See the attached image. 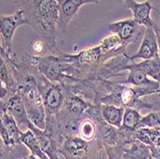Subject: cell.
I'll return each mask as SVG.
<instances>
[{
  "instance_id": "obj_24",
  "label": "cell",
  "mask_w": 160,
  "mask_h": 159,
  "mask_svg": "<svg viewBox=\"0 0 160 159\" xmlns=\"http://www.w3.org/2000/svg\"><path fill=\"white\" fill-rule=\"evenodd\" d=\"M45 47H47V45L42 39L36 40L34 43H32V45H31L32 51L34 52L35 56H38V55L42 54L43 51H44V49H45Z\"/></svg>"
},
{
  "instance_id": "obj_1",
  "label": "cell",
  "mask_w": 160,
  "mask_h": 159,
  "mask_svg": "<svg viewBox=\"0 0 160 159\" xmlns=\"http://www.w3.org/2000/svg\"><path fill=\"white\" fill-rule=\"evenodd\" d=\"M23 12L27 24L30 25L46 43L51 54L59 51L57 46V27L59 25L58 0H13Z\"/></svg>"
},
{
  "instance_id": "obj_25",
  "label": "cell",
  "mask_w": 160,
  "mask_h": 159,
  "mask_svg": "<svg viewBox=\"0 0 160 159\" xmlns=\"http://www.w3.org/2000/svg\"><path fill=\"white\" fill-rule=\"evenodd\" d=\"M152 159H160V148L152 151Z\"/></svg>"
},
{
  "instance_id": "obj_18",
  "label": "cell",
  "mask_w": 160,
  "mask_h": 159,
  "mask_svg": "<svg viewBox=\"0 0 160 159\" xmlns=\"http://www.w3.org/2000/svg\"><path fill=\"white\" fill-rule=\"evenodd\" d=\"M21 143L29 149L32 155L37 156L38 159H50L47 154L43 152L40 147V144L31 129H28L26 132H23L20 138Z\"/></svg>"
},
{
  "instance_id": "obj_27",
  "label": "cell",
  "mask_w": 160,
  "mask_h": 159,
  "mask_svg": "<svg viewBox=\"0 0 160 159\" xmlns=\"http://www.w3.org/2000/svg\"><path fill=\"white\" fill-rule=\"evenodd\" d=\"M27 159H38V158L37 156H35V155H32V154H31V155L29 156V157H28Z\"/></svg>"
},
{
  "instance_id": "obj_4",
  "label": "cell",
  "mask_w": 160,
  "mask_h": 159,
  "mask_svg": "<svg viewBox=\"0 0 160 159\" xmlns=\"http://www.w3.org/2000/svg\"><path fill=\"white\" fill-rule=\"evenodd\" d=\"M1 111L10 113L16 119L18 126H24L27 127L31 121L28 118L27 110L21 94L18 90H9L5 86L1 85V95H0Z\"/></svg>"
},
{
  "instance_id": "obj_7",
  "label": "cell",
  "mask_w": 160,
  "mask_h": 159,
  "mask_svg": "<svg viewBox=\"0 0 160 159\" xmlns=\"http://www.w3.org/2000/svg\"><path fill=\"white\" fill-rule=\"evenodd\" d=\"M141 27L142 25L137 23L133 18H127L108 24V30L118 36L126 47L130 43H135L139 39L143 33Z\"/></svg>"
},
{
  "instance_id": "obj_23",
  "label": "cell",
  "mask_w": 160,
  "mask_h": 159,
  "mask_svg": "<svg viewBox=\"0 0 160 159\" xmlns=\"http://www.w3.org/2000/svg\"><path fill=\"white\" fill-rule=\"evenodd\" d=\"M139 127H160V111H151L141 119Z\"/></svg>"
},
{
  "instance_id": "obj_20",
  "label": "cell",
  "mask_w": 160,
  "mask_h": 159,
  "mask_svg": "<svg viewBox=\"0 0 160 159\" xmlns=\"http://www.w3.org/2000/svg\"><path fill=\"white\" fill-rule=\"evenodd\" d=\"M143 116L140 114L139 110L127 107L125 108L121 128L128 132H135L136 129H138V126Z\"/></svg>"
},
{
  "instance_id": "obj_10",
  "label": "cell",
  "mask_w": 160,
  "mask_h": 159,
  "mask_svg": "<svg viewBox=\"0 0 160 159\" xmlns=\"http://www.w3.org/2000/svg\"><path fill=\"white\" fill-rule=\"evenodd\" d=\"M0 118H1V129H0L1 142L8 147L20 144V138L23 132L19 129L16 119L6 111H1Z\"/></svg>"
},
{
  "instance_id": "obj_5",
  "label": "cell",
  "mask_w": 160,
  "mask_h": 159,
  "mask_svg": "<svg viewBox=\"0 0 160 159\" xmlns=\"http://www.w3.org/2000/svg\"><path fill=\"white\" fill-rule=\"evenodd\" d=\"M90 145L80 135H67L60 144V153L64 159H90Z\"/></svg>"
},
{
  "instance_id": "obj_9",
  "label": "cell",
  "mask_w": 160,
  "mask_h": 159,
  "mask_svg": "<svg viewBox=\"0 0 160 159\" xmlns=\"http://www.w3.org/2000/svg\"><path fill=\"white\" fill-rule=\"evenodd\" d=\"M124 5L132 12L133 19L140 25H143L146 28L152 27L154 29L158 27L151 17V12L153 10L156 12L159 11L152 5L151 0H147L141 3L136 2L135 0H124Z\"/></svg>"
},
{
  "instance_id": "obj_19",
  "label": "cell",
  "mask_w": 160,
  "mask_h": 159,
  "mask_svg": "<svg viewBox=\"0 0 160 159\" xmlns=\"http://www.w3.org/2000/svg\"><path fill=\"white\" fill-rule=\"evenodd\" d=\"M1 159H27L31 155L29 149L23 143L8 147L1 142Z\"/></svg>"
},
{
  "instance_id": "obj_13",
  "label": "cell",
  "mask_w": 160,
  "mask_h": 159,
  "mask_svg": "<svg viewBox=\"0 0 160 159\" xmlns=\"http://www.w3.org/2000/svg\"><path fill=\"white\" fill-rule=\"evenodd\" d=\"M13 55L0 47V79L1 85L9 90H17V81L13 76Z\"/></svg>"
},
{
  "instance_id": "obj_17",
  "label": "cell",
  "mask_w": 160,
  "mask_h": 159,
  "mask_svg": "<svg viewBox=\"0 0 160 159\" xmlns=\"http://www.w3.org/2000/svg\"><path fill=\"white\" fill-rule=\"evenodd\" d=\"M125 159H152V151L149 146L139 140H134L129 149H124Z\"/></svg>"
},
{
  "instance_id": "obj_15",
  "label": "cell",
  "mask_w": 160,
  "mask_h": 159,
  "mask_svg": "<svg viewBox=\"0 0 160 159\" xmlns=\"http://www.w3.org/2000/svg\"><path fill=\"white\" fill-rule=\"evenodd\" d=\"M135 137L149 146L151 151L160 148V127H139L135 131Z\"/></svg>"
},
{
  "instance_id": "obj_2",
  "label": "cell",
  "mask_w": 160,
  "mask_h": 159,
  "mask_svg": "<svg viewBox=\"0 0 160 159\" xmlns=\"http://www.w3.org/2000/svg\"><path fill=\"white\" fill-rule=\"evenodd\" d=\"M92 103L93 102H89L88 100H86L85 96L74 93L67 89L63 105L57 116L58 128H59L60 133V144L63 137L78 134L79 125L82 118Z\"/></svg>"
},
{
  "instance_id": "obj_8",
  "label": "cell",
  "mask_w": 160,
  "mask_h": 159,
  "mask_svg": "<svg viewBox=\"0 0 160 159\" xmlns=\"http://www.w3.org/2000/svg\"><path fill=\"white\" fill-rule=\"evenodd\" d=\"M102 0H58L59 3V27L62 32H65L68 24L71 22L80 10L85 4H98Z\"/></svg>"
},
{
  "instance_id": "obj_22",
  "label": "cell",
  "mask_w": 160,
  "mask_h": 159,
  "mask_svg": "<svg viewBox=\"0 0 160 159\" xmlns=\"http://www.w3.org/2000/svg\"><path fill=\"white\" fill-rule=\"evenodd\" d=\"M124 149L125 148L104 146V149L99 151L98 155L100 159H125Z\"/></svg>"
},
{
  "instance_id": "obj_14",
  "label": "cell",
  "mask_w": 160,
  "mask_h": 159,
  "mask_svg": "<svg viewBox=\"0 0 160 159\" xmlns=\"http://www.w3.org/2000/svg\"><path fill=\"white\" fill-rule=\"evenodd\" d=\"M100 110L102 117L106 123L116 127H121L125 113V107L113 105H104L100 103Z\"/></svg>"
},
{
  "instance_id": "obj_16",
  "label": "cell",
  "mask_w": 160,
  "mask_h": 159,
  "mask_svg": "<svg viewBox=\"0 0 160 159\" xmlns=\"http://www.w3.org/2000/svg\"><path fill=\"white\" fill-rule=\"evenodd\" d=\"M28 118L33 125L40 129L46 128V109L44 104L25 105Z\"/></svg>"
},
{
  "instance_id": "obj_11",
  "label": "cell",
  "mask_w": 160,
  "mask_h": 159,
  "mask_svg": "<svg viewBox=\"0 0 160 159\" xmlns=\"http://www.w3.org/2000/svg\"><path fill=\"white\" fill-rule=\"evenodd\" d=\"M159 57V48H158V42L157 37L155 34V29L152 27L146 28L144 34V38L140 45L138 52L134 55H128L129 60L133 62L137 59L142 60H151L155 59Z\"/></svg>"
},
{
  "instance_id": "obj_21",
  "label": "cell",
  "mask_w": 160,
  "mask_h": 159,
  "mask_svg": "<svg viewBox=\"0 0 160 159\" xmlns=\"http://www.w3.org/2000/svg\"><path fill=\"white\" fill-rule=\"evenodd\" d=\"M139 69H141L147 76L152 77L154 81L160 83V59L159 57L155 59L145 60L137 63Z\"/></svg>"
},
{
  "instance_id": "obj_26",
  "label": "cell",
  "mask_w": 160,
  "mask_h": 159,
  "mask_svg": "<svg viewBox=\"0 0 160 159\" xmlns=\"http://www.w3.org/2000/svg\"><path fill=\"white\" fill-rule=\"evenodd\" d=\"M155 34L157 37V42H158V48H159V59H160V28L157 27L155 29Z\"/></svg>"
},
{
  "instance_id": "obj_12",
  "label": "cell",
  "mask_w": 160,
  "mask_h": 159,
  "mask_svg": "<svg viewBox=\"0 0 160 159\" xmlns=\"http://www.w3.org/2000/svg\"><path fill=\"white\" fill-rule=\"evenodd\" d=\"M132 62L128 57V54H123L107 61L99 66L96 75L102 80H110L113 77L124 76L123 71L127 70L128 64Z\"/></svg>"
},
{
  "instance_id": "obj_6",
  "label": "cell",
  "mask_w": 160,
  "mask_h": 159,
  "mask_svg": "<svg viewBox=\"0 0 160 159\" xmlns=\"http://www.w3.org/2000/svg\"><path fill=\"white\" fill-rule=\"evenodd\" d=\"M27 24V20L24 17L21 10L17 11L11 16H1L0 17V35H1V48L7 53L11 54L12 40L17 29Z\"/></svg>"
},
{
  "instance_id": "obj_3",
  "label": "cell",
  "mask_w": 160,
  "mask_h": 159,
  "mask_svg": "<svg viewBox=\"0 0 160 159\" xmlns=\"http://www.w3.org/2000/svg\"><path fill=\"white\" fill-rule=\"evenodd\" d=\"M39 91L46 109V127L57 129V116L63 105L67 89L63 84L50 82L43 76L39 83Z\"/></svg>"
}]
</instances>
